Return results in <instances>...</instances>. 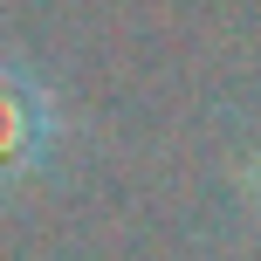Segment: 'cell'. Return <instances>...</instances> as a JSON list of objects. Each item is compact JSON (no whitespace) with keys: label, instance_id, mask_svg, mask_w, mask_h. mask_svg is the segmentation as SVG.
Here are the masks:
<instances>
[{"label":"cell","instance_id":"cell-1","mask_svg":"<svg viewBox=\"0 0 261 261\" xmlns=\"http://www.w3.org/2000/svg\"><path fill=\"white\" fill-rule=\"evenodd\" d=\"M55 138H62L55 90L21 55L0 48V193H14V186H28L35 172H48Z\"/></svg>","mask_w":261,"mask_h":261},{"label":"cell","instance_id":"cell-2","mask_svg":"<svg viewBox=\"0 0 261 261\" xmlns=\"http://www.w3.org/2000/svg\"><path fill=\"white\" fill-rule=\"evenodd\" d=\"M254 186H261V165H254Z\"/></svg>","mask_w":261,"mask_h":261}]
</instances>
